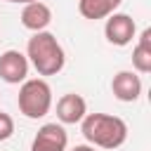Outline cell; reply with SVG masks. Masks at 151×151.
Masks as SVG:
<instances>
[{
    "instance_id": "15",
    "label": "cell",
    "mask_w": 151,
    "mask_h": 151,
    "mask_svg": "<svg viewBox=\"0 0 151 151\" xmlns=\"http://www.w3.org/2000/svg\"><path fill=\"white\" fill-rule=\"evenodd\" d=\"M7 2H12V0H7Z\"/></svg>"
},
{
    "instance_id": "9",
    "label": "cell",
    "mask_w": 151,
    "mask_h": 151,
    "mask_svg": "<svg viewBox=\"0 0 151 151\" xmlns=\"http://www.w3.org/2000/svg\"><path fill=\"white\" fill-rule=\"evenodd\" d=\"M50 21H52V9H50L45 2H40V0L28 2V5L24 7V12H21V24H24V28H28V31H33V33L45 31V28L50 26Z\"/></svg>"
},
{
    "instance_id": "3",
    "label": "cell",
    "mask_w": 151,
    "mask_h": 151,
    "mask_svg": "<svg viewBox=\"0 0 151 151\" xmlns=\"http://www.w3.org/2000/svg\"><path fill=\"white\" fill-rule=\"evenodd\" d=\"M19 111L31 118V120H38L42 116L50 113L52 109V90L50 85L42 80V78H31V80H24L21 87H19Z\"/></svg>"
},
{
    "instance_id": "5",
    "label": "cell",
    "mask_w": 151,
    "mask_h": 151,
    "mask_svg": "<svg viewBox=\"0 0 151 151\" xmlns=\"http://www.w3.org/2000/svg\"><path fill=\"white\" fill-rule=\"evenodd\" d=\"M28 76V59L19 50H7L0 54V78L9 85L24 83Z\"/></svg>"
},
{
    "instance_id": "14",
    "label": "cell",
    "mask_w": 151,
    "mask_h": 151,
    "mask_svg": "<svg viewBox=\"0 0 151 151\" xmlns=\"http://www.w3.org/2000/svg\"><path fill=\"white\" fill-rule=\"evenodd\" d=\"M12 2H24V5H28V2H35V0H12Z\"/></svg>"
},
{
    "instance_id": "2",
    "label": "cell",
    "mask_w": 151,
    "mask_h": 151,
    "mask_svg": "<svg viewBox=\"0 0 151 151\" xmlns=\"http://www.w3.org/2000/svg\"><path fill=\"white\" fill-rule=\"evenodd\" d=\"M26 59L33 64V68L40 76H57L66 64L64 47L59 45V40L50 31H38L28 38Z\"/></svg>"
},
{
    "instance_id": "8",
    "label": "cell",
    "mask_w": 151,
    "mask_h": 151,
    "mask_svg": "<svg viewBox=\"0 0 151 151\" xmlns=\"http://www.w3.org/2000/svg\"><path fill=\"white\" fill-rule=\"evenodd\" d=\"M85 113H87V104H85V99H83L80 94H76V92H68V94H64V97L57 101V118H59V123H64V125H76V123H80V120L85 118Z\"/></svg>"
},
{
    "instance_id": "12",
    "label": "cell",
    "mask_w": 151,
    "mask_h": 151,
    "mask_svg": "<svg viewBox=\"0 0 151 151\" xmlns=\"http://www.w3.org/2000/svg\"><path fill=\"white\" fill-rule=\"evenodd\" d=\"M12 134H14V120L9 113L0 111V142H7Z\"/></svg>"
},
{
    "instance_id": "10",
    "label": "cell",
    "mask_w": 151,
    "mask_h": 151,
    "mask_svg": "<svg viewBox=\"0 0 151 151\" xmlns=\"http://www.w3.org/2000/svg\"><path fill=\"white\" fill-rule=\"evenodd\" d=\"M123 0H78V12L85 19H106L109 14H113L120 7Z\"/></svg>"
},
{
    "instance_id": "1",
    "label": "cell",
    "mask_w": 151,
    "mask_h": 151,
    "mask_svg": "<svg viewBox=\"0 0 151 151\" xmlns=\"http://www.w3.org/2000/svg\"><path fill=\"white\" fill-rule=\"evenodd\" d=\"M80 132L92 146L99 149H118L127 139L125 120L109 113H85L80 120Z\"/></svg>"
},
{
    "instance_id": "6",
    "label": "cell",
    "mask_w": 151,
    "mask_h": 151,
    "mask_svg": "<svg viewBox=\"0 0 151 151\" xmlns=\"http://www.w3.org/2000/svg\"><path fill=\"white\" fill-rule=\"evenodd\" d=\"M66 144H68L66 130L57 123H45L35 132L31 151H66Z\"/></svg>"
},
{
    "instance_id": "4",
    "label": "cell",
    "mask_w": 151,
    "mask_h": 151,
    "mask_svg": "<svg viewBox=\"0 0 151 151\" xmlns=\"http://www.w3.org/2000/svg\"><path fill=\"white\" fill-rule=\"evenodd\" d=\"M134 31H137L134 19H132L130 14H116V12L109 14L106 26H104V35H106V40H109L111 45H118V47L130 45L132 38H134Z\"/></svg>"
},
{
    "instance_id": "7",
    "label": "cell",
    "mask_w": 151,
    "mask_h": 151,
    "mask_svg": "<svg viewBox=\"0 0 151 151\" xmlns=\"http://www.w3.org/2000/svg\"><path fill=\"white\" fill-rule=\"evenodd\" d=\"M111 92L118 101H137L142 94V80L132 71H120L111 80Z\"/></svg>"
},
{
    "instance_id": "13",
    "label": "cell",
    "mask_w": 151,
    "mask_h": 151,
    "mask_svg": "<svg viewBox=\"0 0 151 151\" xmlns=\"http://www.w3.org/2000/svg\"><path fill=\"white\" fill-rule=\"evenodd\" d=\"M71 151H94V146H87V144H78V146H73Z\"/></svg>"
},
{
    "instance_id": "11",
    "label": "cell",
    "mask_w": 151,
    "mask_h": 151,
    "mask_svg": "<svg viewBox=\"0 0 151 151\" xmlns=\"http://www.w3.org/2000/svg\"><path fill=\"white\" fill-rule=\"evenodd\" d=\"M132 66L139 73L151 71V28H144L139 35V42L132 50Z\"/></svg>"
}]
</instances>
